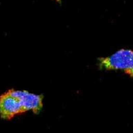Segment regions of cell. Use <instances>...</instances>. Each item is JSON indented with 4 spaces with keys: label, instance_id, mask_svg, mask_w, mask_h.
Returning a JSON list of instances; mask_svg holds the SVG:
<instances>
[{
    "label": "cell",
    "instance_id": "cell-1",
    "mask_svg": "<svg viewBox=\"0 0 133 133\" xmlns=\"http://www.w3.org/2000/svg\"><path fill=\"white\" fill-rule=\"evenodd\" d=\"M44 96L26 90L10 89L0 95V117L11 121L15 117L31 112L39 114L43 108Z\"/></svg>",
    "mask_w": 133,
    "mask_h": 133
},
{
    "label": "cell",
    "instance_id": "cell-3",
    "mask_svg": "<svg viewBox=\"0 0 133 133\" xmlns=\"http://www.w3.org/2000/svg\"><path fill=\"white\" fill-rule=\"evenodd\" d=\"M55 1H56V2H58V4H61V3H62V1H61V0H55Z\"/></svg>",
    "mask_w": 133,
    "mask_h": 133
},
{
    "label": "cell",
    "instance_id": "cell-2",
    "mask_svg": "<svg viewBox=\"0 0 133 133\" xmlns=\"http://www.w3.org/2000/svg\"><path fill=\"white\" fill-rule=\"evenodd\" d=\"M97 66L100 70L121 71L133 79V50L121 48L110 56L99 57Z\"/></svg>",
    "mask_w": 133,
    "mask_h": 133
}]
</instances>
